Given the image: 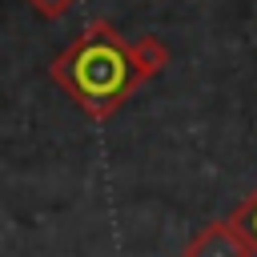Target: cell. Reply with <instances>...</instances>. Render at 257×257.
Instances as JSON below:
<instances>
[{
    "label": "cell",
    "instance_id": "1",
    "mask_svg": "<svg viewBox=\"0 0 257 257\" xmlns=\"http://www.w3.org/2000/svg\"><path fill=\"white\" fill-rule=\"evenodd\" d=\"M169 68V48L157 36L128 40L112 20H88L80 36L48 64V76L88 120H112L141 84Z\"/></svg>",
    "mask_w": 257,
    "mask_h": 257
},
{
    "label": "cell",
    "instance_id": "2",
    "mask_svg": "<svg viewBox=\"0 0 257 257\" xmlns=\"http://www.w3.org/2000/svg\"><path fill=\"white\" fill-rule=\"evenodd\" d=\"M181 257H253L249 241L237 233V225L225 217V221H209L201 225L189 241H185V253Z\"/></svg>",
    "mask_w": 257,
    "mask_h": 257
},
{
    "label": "cell",
    "instance_id": "3",
    "mask_svg": "<svg viewBox=\"0 0 257 257\" xmlns=\"http://www.w3.org/2000/svg\"><path fill=\"white\" fill-rule=\"evenodd\" d=\"M229 221L237 225V233L249 241V249H253V257H257V189H249V193L233 205Z\"/></svg>",
    "mask_w": 257,
    "mask_h": 257
},
{
    "label": "cell",
    "instance_id": "4",
    "mask_svg": "<svg viewBox=\"0 0 257 257\" xmlns=\"http://www.w3.org/2000/svg\"><path fill=\"white\" fill-rule=\"evenodd\" d=\"M24 4H28L40 20H60V16H68L80 0H24Z\"/></svg>",
    "mask_w": 257,
    "mask_h": 257
}]
</instances>
